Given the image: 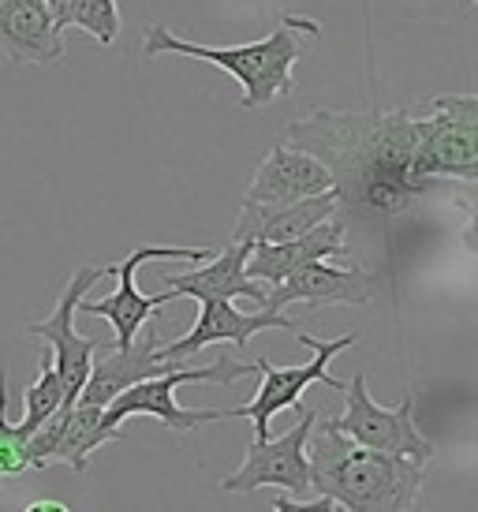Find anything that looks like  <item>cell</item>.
Listing matches in <instances>:
<instances>
[{"label":"cell","mask_w":478,"mask_h":512,"mask_svg":"<svg viewBox=\"0 0 478 512\" xmlns=\"http://www.w3.org/2000/svg\"><path fill=\"white\" fill-rule=\"evenodd\" d=\"M437 113H310L288 124V139L329 165L340 202H359L378 217L411 210L434 172Z\"/></svg>","instance_id":"obj_1"},{"label":"cell","mask_w":478,"mask_h":512,"mask_svg":"<svg viewBox=\"0 0 478 512\" xmlns=\"http://www.w3.org/2000/svg\"><path fill=\"white\" fill-rule=\"evenodd\" d=\"M310 490L348 512H408L419 509L422 460L381 453L340 434L333 423L318 441H307Z\"/></svg>","instance_id":"obj_2"},{"label":"cell","mask_w":478,"mask_h":512,"mask_svg":"<svg viewBox=\"0 0 478 512\" xmlns=\"http://www.w3.org/2000/svg\"><path fill=\"white\" fill-rule=\"evenodd\" d=\"M318 23L314 19H303V15H284L281 27L273 30L262 42H247V45H198V42H183L176 38L165 23H154L142 38V53L146 57H191V60H206V64H217L225 68L232 79H239L243 86V98H239V109H266L277 98L292 94V72H296L299 57H303V34L314 38L318 34Z\"/></svg>","instance_id":"obj_3"},{"label":"cell","mask_w":478,"mask_h":512,"mask_svg":"<svg viewBox=\"0 0 478 512\" xmlns=\"http://www.w3.org/2000/svg\"><path fill=\"white\" fill-rule=\"evenodd\" d=\"M254 374V363H239L236 356H217L210 367H176L169 374H157V378H142V382L127 385L120 389L105 408H101V427L109 430V438H124V430L120 423L131 419V415H150L157 423H165V427L180 430H198L206 427V423H221V419H232V408H210V412H187L176 404V385H187V382H217V385H228L236 382V378H247Z\"/></svg>","instance_id":"obj_4"},{"label":"cell","mask_w":478,"mask_h":512,"mask_svg":"<svg viewBox=\"0 0 478 512\" xmlns=\"http://www.w3.org/2000/svg\"><path fill=\"white\" fill-rule=\"evenodd\" d=\"M296 341L303 348H310L314 356L299 367H273L266 356L254 359V374H262V385L254 393L251 404L243 408H232V419H251L254 441L269 438V423L284 412V408H299V397L307 393L310 385H329V389H340V378L329 374V359H337L340 352H348L355 344L352 333H344L337 341H314L310 333H296Z\"/></svg>","instance_id":"obj_5"},{"label":"cell","mask_w":478,"mask_h":512,"mask_svg":"<svg viewBox=\"0 0 478 512\" xmlns=\"http://www.w3.org/2000/svg\"><path fill=\"white\" fill-rule=\"evenodd\" d=\"M210 251L202 247H161V243H150V247H139L131 251L124 262H116V292H109L105 299H79L75 314H98V318H109V326L116 329L113 348H127L142 333V326L154 318V311H161L165 303L180 299V292L165 288L161 296H142L139 285H135V273H139L142 262H206Z\"/></svg>","instance_id":"obj_6"},{"label":"cell","mask_w":478,"mask_h":512,"mask_svg":"<svg viewBox=\"0 0 478 512\" xmlns=\"http://www.w3.org/2000/svg\"><path fill=\"white\" fill-rule=\"evenodd\" d=\"M109 273H113V266H83V270L64 285L53 314H49L45 322L27 326L30 337L45 341L49 352H53V367H57L60 385H64V408H71V404L79 400V393H83L90 363H94V352H105V348L113 344V341H90V337H79V333H75V307H79V299L90 296V288L98 285L101 277H109Z\"/></svg>","instance_id":"obj_7"},{"label":"cell","mask_w":478,"mask_h":512,"mask_svg":"<svg viewBox=\"0 0 478 512\" xmlns=\"http://www.w3.org/2000/svg\"><path fill=\"white\" fill-rule=\"evenodd\" d=\"M299 423L281 438L254 441L247 449V460L228 475L221 490L225 494H254L262 486H277L296 498L310 494V464H307V441L318 427V412L314 408H296Z\"/></svg>","instance_id":"obj_8"},{"label":"cell","mask_w":478,"mask_h":512,"mask_svg":"<svg viewBox=\"0 0 478 512\" xmlns=\"http://www.w3.org/2000/svg\"><path fill=\"white\" fill-rule=\"evenodd\" d=\"M340 389L348 393V408H344V415L329 419L340 434H348V438L359 441V445L381 449V453L415 456L422 464L434 456L430 438L419 434V427H415V415H411L415 404H411V397H404L396 408H381V404H374L370 393H366L363 374H355L352 382H344Z\"/></svg>","instance_id":"obj_9"},{"label":"cell","mask_w":478,"mask_h":512,"mask_svg":"<svg viewBox=\"0 0 478 512\" xmlns=\"http://www.w3.org/2000/svg\"><path fill=\"white\" fill-rule=\"evenodd\" d=\"M266 329H284V333H292L296 337L299 326L296 322H288L281 311H269V307H258L254 314H243L232 307V299H198V318L191 333L176 344H165V348H154L157 359H165V363H187L191 356H198L202 348H210V344H243L258 337V333H266Z\"/></svg>","instance_id":"obj_10"},{"label":"cell","mask_w":478,"mask_h":512,"mask_svg":"<svg viewBox=\"0 0 478 512\" xmlns=\"http://www.w3.org/2000/svg\"><path fill=\"white\" fill-rule=\"evenodd\" d=\"M109 430L101 427V404H86V400H75L71 408L60 404L57 412L45 419L42 427L27 438V460L30 468H45L53 460H64L71 468L83 475L86 464H90V453L105 445Z\"/></svg>","instance_id":"obj_11"},{"label":"cell","mask_w":478,"mask_h":512,"mask_svg":"<svg viewBox=\"0 0 478 512\" xmlns=\"http://www.w3.org/2000/svg\"><path fill=\"white\" fill-rule=\"evenodd\" d=\"M329 187H337V180H333L325 161H318L299 146L281 143L273 146L266 161L254 169V180L243 191V202H251V206H288V202L322 195Z\"/></svg>","instance_id":"obj_12"},{"label":"cell","mask_w":478,"mask_h":512,"mask_svg":"<svg viewBox=\"0 0 478 512\" xmlns=\"http://www.w3.org/2000/svg\"><path fill=\"white\" fill-rule=\"evenodd\" d=\"M374 299V277L366 270H344V266H329V258L307 262L296 273H288L281 285L266 292L269 311H284L288 303H310V307H366Z\"/></svg>","instance_id":"obj_13"},{"label":"cell","mask_w":478,"mask_h":512,"mask_svg":"<svg viewBox=\"0 0 478 512\" xmlns=\"http://www.w3.org/2000/svg\"><path fill=\"white\" fill-rule=\"evenodd\" d=\"M0 53L12 64H57L68 45L45 0H0Z\"/></svg>","instance_id":"obj_14"},{"label":"cell","mask_w":478,"mask_h":512,"mask_svg":"<svg viewBox=\"0 0 478 512\" xmlns=\"http://www.w3.org/2000/svg\"><path fill=\"white\" fill-rule=\"evenodd\" d=\"M254 243L232 240L228 251L210 255L198 270L183 273H165V288L180 292V299H251V303H266V292L258 288V281L247 277V255Z\"/></svg>","instance_id":"obj_15"},{"label":"cell","mask_w":478,"mask_h":512,"mask_svg":"<svg viewBox=\"0 0 478 512\" xmlns=\"http://www.w3.org/2000/svg\"><path fill=\"white\" fill-rule=\"evenodd\" d=\"M318 258H348V243H344V225L340 221H322V225L307 228L303 236L281 243H254L247 255V277L251 281H269L281 285L288 273H296L307 262Z\"/></svg>","instance_id":"obj_16"},{"label":"cell","mask_w":478,"mask_h":512,"mask_svg":"<svg viewBox=\"0 0 478 512\" xmlns=\"http://www.w3.org/2000/svg\"><path fill=\"white\" fill-rule=\"evenodd\" d=\"M239 221L232 240L247 243H281L292 236H303L307 228L322 225L337 214L340 206V187H329L322 195H310V199L288 202V206H251V202H239Z\"/></svg>","instance_id":"obj_17"},{"label":"cell","mask_w":478,"mask_h":512,"mask_svg":"<svg viewBox=\"0 0 478 512\" xmlns=\"http://www.w3.org/2000/svg\"><path fill=\"white\" fill-rule=\"evenodd\" d=\"M154 348H157L154 329H146V337L139 333L127 348H113V344H109L113 356H101L98 363H90V374H86V385H83V393H79V400H86V404H101V408H105V404H109L120 389H127V385L183 367V363H165V359H157Z\"/></svg>","instance_id":"obj_18"},{"label":"cell","mask_w":478,"mask_h":512,"mask_svg":"<svg viewBox=\"0 0 478 512\" xmlns=\"http://www.w3.org/2000/svg\"><path fill=\"white\" fill-rule=\"evenodd\" d=\"M23 404H27L23 419H19V423H12V419H8V423H12L15 438L27 445L30 434L42 427L45 419H49V415L64 404V385H60V374H57V367H53V352H45V356H42L38 378H34V385H27V397H23Z\"/></svg>","instance_id":"obj_19"},{"label":"cell","mask_w":478,"mask_h":512,"mask_svg":"<svg viewBox=\"0 0 478 512\" xmlns=\"http://www.w3.org/2000/svg\"><path fill=\"white\" fill-rule=\"evenodd\" d=\"M68 27H79L101 45H113L120 38V8L116 0H71Z\"/></svg>","instance_id":"obj_20"},{"label":"cell","mask_w":478,"mask_h":512,"mask_svg":"<svg viewBox=\"0 0 478 512\" xmlns=\"http://www.w3.org/2000/svg\"><path fill=\"white\" fill-rule=\"evenodd\" d=\"M27 468V445L15 438L12 423H8V389H4V370H0V479H12Z\"/></svg>","instance_id":"obj_21"},{"label":"cell","mask_w":478,"mask_h":512,"mask_svg":"<svg viewBox=\"0 0 478 512\" xmlns=\"http://www.w3.org/2000/svg\"><path fill=\"white\" fill-rule=\"evenodd\" d=\"M45 8H49V15H53V23H57L60 30H68V8H71V0H45Z\"/></svg>","instance_id":"obj_22"},{"label":"cell","mask_w":478,"mask_h":512,"mask_svg":"<svg viewBox=\"0 0 478 512\" xmlns=\"http://www.w3.org/2000/svg\"><path fill=\"white\" fill-rule=\"evenodd\" d=\"M30 509H38V512H53V509H68V505H64V501H38V505H30Z\"/></svg>","instance_id":"obj_23"}]
</instances>
